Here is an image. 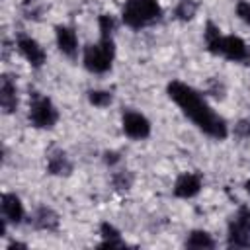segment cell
Here are the masks:
<instances>
[{
    "instance_id": "7c38bea8",
    "label": "cell",
    "mask_w": 250,
    "mask_h": 250,
    "mask_svg": "<svg viewBox=\"0 0 250 250\" xmlns=\"http://www.w3.org/2000/svg\"><path fill=\"white\" fill-rule=\"evenodd\" d=\"M0 107L4 115H12L20 107V90L16 76L4 72L0 76Z\"/></svg>"
},
{
    "instance_id": "3957f363",
    "label": "cell",
    "mask_w": 250,
    "mask_h": 250,
    "mask_svg": "<svg viewBox=\"0 0 250 250\" xmlns=\"http://www.w3.org/2000/svg\"><path fill=\"white\" fill-rule=\"evenodd\" d=\"M119 16L123 25L139 31L162 20V6L158 0H125Z\"/></svg>"
},
{
    "instance_id": "d6986e66",
    "label": "cell",
    "mask_w": 250,
    "mask_h": 250,
    "mask_svg": "<svg viewBox=\"0 0 250 250\" xmlns=\"http://www.w3.org/2000/svg\"><path fill=\"white\" fill-rule=\"evenodd\" d=\"M197 16V2L195 0H178L174 6V18L178 21H191Z\"/></svg>"
},
{
    "instance_id": "ffe728a7",
    "label": "cell",
    "mask_w": 250,
    "mask_h": 250,
    "mask_svg": "<svg viewBox=\"0 0 250 250\" xmlns=\"http://www.w3.org/2000/svg\"><path fill=\"white\" fill-rule=\"evenodd\" d=\"M117 18L113 14H100L98 16V31H100V37H115V29H117Z\"/></svg>"
},
{
    "instance_id": "cb8c5ba5",
    "label": "cell",
    "mask_w": 250,
    "mask_h": 250,
    "mask_svg": "<svg viewBox=\"0 0 250 250\" xmlns=\"http://www.w3.org/2000/svg\"><path fill=\"white\" fill-rule=\"evenodd\" d=\"M102 160H104V164H105L107 168L115 170V168L121 164V152H117V150H105L104 156H102Z\"/></svg>"
},
{
    "instance_id": "2e32d148",
    "label": "cell",
    "mask_w": 250,
    "mask_h": 250,
    "mask_svg": "<svg viewBox=\"0 0 250 250\" xmlns=\"http://www.w3.org/2000/svg\"><path fill=\"white\" fill-rule=\"evenodd\" d=\"M184 244H186L188 248H195V250H207V248H215V246H217L213 234L207 232V230H203V229H193V230H189V232L186 234Z\"/></svg>"
},
{
    "instance_id": "ba28073f",
    "label": "cell",
    "mask_w": 250,
    "mask_h": 250,
    "mask_svg": "<svg viewBox=\"0 0 250 250\" xmlns=\"http://www.w3.org/2000/svg\"><path fill=\"white\" fill-rule=\"evenodd\" d=\"M16 51L31 68H41L47 62V51L35 37L27 33H20L16 37Z\"/></svg>"
},
{
    "instance_id": "5b68a950",
    "label": "cell",
    "mask_w": 250,
    "mask_h": 250,
    "mask_svg": "<svg viewBox=\"0 0 250 250\" xmlns=\"http://www.w3.org/2000/svg\"><path fill=\"white\" fill-rule=\"evenodd\" d=\"M61 113L59 107L55 105V102L39 92H33L29 96V107H27V121L33 129H41V131H49L55 129V125L59 123Z\"/></svg>"
},
{
    "instance_id": "8fae6325",
    "label": "cell",
    "mask_w": 250,
    "mask_h": 250,
    "mask_svg": "<svg viewBox=\"0 0 250 250\" xmlns=\"http://www.w3.org/2000/svg\"><path fill=\"white\" fill-rule=\"evenodd\" d=\"M55 43H57V49L61 51V55H64L70 61L78 59V55L82 53L76 29L72 25H66V23L55 25Z\"/></svg>"
},
{
    "instance_id": "52a82bcc",
    "label": "cell",
    "mask_w": 250,
    "mask_h": 250,
    "mask_svg": "<svg viewBox=\"0 0 250 250\" xmlns=\"http://www.w3.org/2000/svg\"><path fill=\"white\" fill-rule=\"evenodd\" d=\"M121 131L131 141H146L152 133V123L143 111L125 109L121 113Z\"/></svg>"
},
{
    "instance_id": "ac0fdd59",
    "label": "cell",
    "mask_w": 250,
    "mask_h": 250,
    "mask_svg": "<svg viewBox=\"0 0 250 250\" xmlns=\"http://www.w3.org/2000/svg\"><path fill=\"white\" fill-rule=\"evenodd\" d=\"M135 184V174L127 168H119V170H113L111 172V186L117 189V191H129Z\"/></svg>"
},
{
    "instance_id": "7402d4cb",
    "label": "cell",
    "mask_w": 250,
    "mask_h": 250,
    "mask_svg": "<svg viewBox=\"0 0 250 250\" xmlns=\"http://www.w3.org/2000/svg\"><path fill=\"white\" fill-rule=\"evenodd\" d=\"M234 14H236V18H238L244 25L250 27V0H236V4H234Z\"/></svg>"
},
{
    "instance_id": "44dd1931",
    "label": "cell",
    "mask_w": 250,
    "mask_h": 250,
    "mask_svg": "<svg viewBox=\"0 0 250 250\" xmlns=\"http://www.w3.org/2000/svg\"><path fill=\"white\" fill-rule=\"evenodd\" d=\"M205 94L211 96V98H215V100H225L227 88H225V84L219 78H211L207 82V86H205Z\"/></svg>"
},
{
    "instance_id": "603a6c76",
    "label": "cell",
    "mask_w": 250,
    "mask_h": 250,
    "mask_svg": "<svg viewBox=\"0 0 250 250\" xmlns=\"http://www.w3.org/2000/svg\"><path fill=\"white\" fill-rule=\"evenodd\" d=\"M232 135L238 139H250V119H238L234 123Z\"/></svg>"
},
{
    "instance_id": "e0dca14e",
    "label": "cell",
    "mask_w": 250,
    "mask_h": 250,
    "mask_svg": "<svg viewBox=\"0 0 250 250\" xmlns=\"http://www.w3.org/2000/svg\"><path fill=\"white\" fill-rule=\"evenodd\" d=\"M86 100L90 105L98 107V109H105L113 104V92L111 90H104V88H92L86 92Z\"/></svg>"
},
{
    "instance_id": "9a60e30c",
    "label": "cell",
    "mask_w": 250,
    "mask_h": 250,
    "mask_svg": "<svg viewBox=\"0 0 250 250\" xmlns=\"http://www.w3.org/2000/svg\"><path fill=\"white\" fill-rule=\"evenodd\" d=\"M100 236H102V242H100L102 248H123L125 246V240L121 238V230L109 221H104L100 225Z\"/></svg>"
},
{
    "instance_id": "30bf717a",
    "label": "cell",
    "mask_w": 250,
    "mask_h": 250,
    "mask_svg": "<svg viewBox=\"0 0 250 250\" xmlns=\"http://www.w3.org/2000/svg\"><path fill=\"white\" fill-rule=\"evenodd\" d=\"M203 189V176L199 172H182L172 186V195L176 199H193Z\"/></svg>"
},
{
    "instance_id": "6da1fadb",
    "label": "cell",
    "mask_w": 250,
    "mask_h": 250,
    "mask_svg": "<svg viewBox=\"0 0 250 250\" xmlns=\"http://www.w3.org/2000/svg\"><path fill=\"white\" fill-rule=\"evenodd\" d=\"M166 94L180 107V111L207 137L215 141H225L230 135L229 123L211 107L203 92L195 90L193 86L182 80H172L166 86Z\"/></svg>"
},
{
    "instance_id": "8992f818",
    "label": "cell",
    "mask_w": 250,
    "mask_h": 250,
    "mask_svg": "<svg viewBox=\"0 0 250 250\" xmlns=\"http://www.w3.org/2000/svg\"><path fill=\"white\" fill-rule=\"evenodd\" d=\"M227 246L250 248V207L240 205L227 225Z\"/></svg>"
},
{
    "instance_id": "5bb4252c",
    "label": "cell",
    "mask_w": 250,
    "mask_h": 250,
    "mask_svg": "<svg viewBox=\"0 0 250 250\" xmlns=\"http://www.w3.org/2000/svg\"><path fill=\"white\" fill-rule=\"evenodd\" d=\"M45 170L47 174L51 176H57V178H66L72 174L74 170V164L68 156L66 150L62 148H51L47 152V160H45Z\"/></svg>"
},
{
    "instance_id": "277c9868",
    "label": "cell",
    "mask_w": 250,
    "mask_h": 250,
    "mask_svg": "<svg viewBox=\"0 0 250 250\" xmlns=\"http://www.w3.org/2000/svg\"><path fill=\"white\" fill-rule=\"evenodd\" d=\"M115 37H100L96 43H88L82 47L80 59L82 66L92 74H105L113 68L115 62Z\"/></svg>"
},
{
    "instance_id": "9c48e42d",
    "label": "cell",
    "mask_w": 250,
    "mask_h": 250,
    "mask_svg": "<svg viewBox=\"0 0 250 250\" xmlns=\"http://www.w3.org/2000/svg\"><path fill=\"white\" fill-rule=\"evenodd\" d=\"M0 213H2V219L12 227H20L27 217L21 197L14 191H4L0 195Z\"/></svg>"
},
{
    "instance_id": "d4e9b609",
    "label": "cell",
    "mask_w": 250,
    "mask_h": 250,
    "mask_svg": "<svg viewBox=\"0 0 250 250\" xmlns=\"http://www.w3.org/2000/svg\"><path fill=\"white\" fill-rule=\"evenodd\" d=\"M244 191H246V193L250 195V178H248V180L244 182Z\"/></svg>"
},
{
    "instance_id": "7a4b0ae2",
    "label": "cell",
    "mask_w": 250,
    "mask_h": 250,
    "mask_svg": "<svg viewBox=\"0 0 250 250\" xmlns=\"http://www.w3.org/2000/svg\"><path fill=\"white\" fill-rule=\"evenodd\" d=\"M203 39H205V47L211 55L223 57L225 61L236 62V64H246L250 62V47L248 43L238 37V35H225L221 31V27L213 21L205 23V31H203Z\"/></svg>"
},
{
    "instance_id": "4fadbf2b",
    "label": "cell",
    "mask_w": 250,
    "mask_h": 250,
    "mask_svg": "<svg viewBox=\"0 0 250 250\" xmlns=\"http://www.w3.org/2000/svg\"><path fill=\"white\" fill-rule=\"evenodd\" d=\"M29 225L35 230H43V232H57L61 227V215L49 207V205H39L33 209V213L29 215Z\"/></svg>"
}]
</instances>
